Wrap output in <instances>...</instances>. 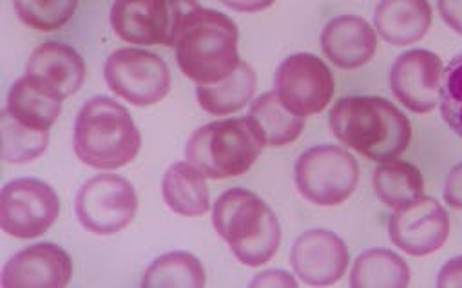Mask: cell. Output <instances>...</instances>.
<instances>
[{
    "label": "cell",
    "mask_w": 462,
    "mask_h": 288,
    "mask_svg": "<svg viewBox=\"0 0 462 288\" xmlns=\"http://www.w3.org/2000/svg\"><path fill=\"white\" fill-rule=\"evenodd\" d=\"M440 115L449 129L462 138V53L442 73Z\"/></svg>",
    "instance_id": "28"
},
{
    "label": "cell",
    "mask_w": 462,
    "mask_h": 288,
    "mask_svg": "<svg viewBox=\"0 0 462 288\" xmlns=\"http://www.w3.org/2000/svg\"><path fill=\"white\" fill-rule=\"evenodd\" d=\"M410 284V268L404 259L386 248H372L363 252L350 274L354 288H404Z\"/></svg>",
    "instance_id": "23"
},
{
    "label": "cell",
    "mask_w": 462,
    "mask_h": 288,
    "mask_svg": "<svg viewBox=\"0 0 462 288\" xmlns=\"http://www.w3.org/2000/svg\"><path fill=\"white\" fill-rule=\"evenodd\" d=\"M437 286H462V255L449 259L437 275Z\"/></svg>",
    "instance_id": "32"
},
{
    "label": "cell",
    "mask_w": 462,
    "mask_h": 288,
    "mask_svg": "<svg viewBox=\"0 0 462 288\" xmlns=\"http://www.w3.org/2000/svg\"><path fill=\"white\" fill-rule=\"evenodd\" d=\"M330 129L341 144L374 162L395 160L411 140L410 120L381 97L337 100L330 111Z\"/></svg>",
    "instance_id": "1"
},
{
    "label": "cell",
    "mask_w": 462,
    "mask_h": 288,
    "mask_svg": "<svg viewBox=\"0 0 462 288\" xmlns=\"http://www.w3.org/2000/svg\"><path fill=\"white\" fill-rule=\"evenodd\" d=\"M26 75L68 98L75 95L86 80V64L82 57L68 44L44 42L30 55Z\"/></svg>",
    "instance_id": "17"
},
{
    "label": "cell",
    "mask_w": 462,
    "mask_h": 288,
    "mask_svg": "<svg viewBox=\"0 0 462 288\" xmlns=\"http://www.w3.org/2000/svg\"><path fill=\"white\" fill-rule=\"evenodd\" d=\"M374 24L375 32L392 46H410L428 33L431 6L428 0H381Z\"/></svg>",
    "instance_id": "18"
},
{
    "label": "cell",
    "mask_w": 462,
    "mask_h": 288,
    "mask_svg": "<svg viewBox=\"0 0 462 288\" xmlns=\"http://www.w3.org/2000/svg\"><path fill=\"white\" fill-rule=\"evenodd\" d=\"M388 234L392 243L410 255L433 254L448 239V212L435 198L420 196L392 214Z\"/></svg>",
    "instance_id": "12"
},
{
    "label": "cell",
    "mask_w": 462,
    "mask_h": 288,
    "mask_svg": "<svg viewBox=\"0 0 462 288\" xmlns=\"http://www.w3.org/2000/svg\"><path fill=\"white\" fill-rule=\"evenodd\" d=\"M300 194L319 207H336L346 201L359 181L356 158L337 145H316L305 151L296 163Z\"/></svg>",
    "instance_id": "7"
},
{
    "label": "cell",
    "mask_w": 462,
    "mask_h": 288,
    "mask_svg": "<svg viewBox=\"0 0 462 288\" xmlns=\"http://www.w3.org/2000/svg\"><path fill=\"white\" fill-rule=\"evenodd\" d=\"M50 131L32 129L3 111V160L6 163H30L44 154Z\"/></svg>",
    "instance_id": "26"
},
{
    "label": "cell",
    "mask_w": 462,
    "mask_h": 288,
    "mask_svg": "<svg viewBox=\"0 0 462 288\" xmlns=\"http://www.w3.org/2000/svg\"><path fill=\"white\" fill-rule=\"evenodd\" d=\"M14 6L28 28L50 33L71 21L79 0H14Z\"/></svg>",
    "instance_id": "27"
},
{
    "label": "cell",
    "mask_w": 462,
    "mask_h": 288,
    "mask_svg": "<svg viewBox=\"0 0 462 288\" xmlns=\"http://www.w3.org/2000/svg\"><path fill=\"white\" fill-rule=\"evenodd\" d=\"M145 288H199L205 286V268L189 252L176 250L156 257L142 277Z\"/></svg>",
    "instance_id": "25"
},
{
    "label": "cell",
    "mask_w": 462,
    "mask_h": 288,
    "mask_svg": "<svg viewBox=\"0 0 462 288\" xmlns=\"http://www.w3.org/2000/svg\"><path fill=\"white\" fill-rule=\"evenodd\" d=\"M274 91L291 113L305 118L321 113L330 104L334 77L316 55L296 53L278 66Z\"/></svg>",
    "instance_id": "11"
},
{
    "label": "cell",
    "mask_w": 462,
    "mask_h": 288,
    "mask_svg": "<svg viewBox=\"0 0 462 288\" xmlns=\"http://www.w3.org/2000/svg\"><path fill=\"white\" fill-rule=\"evenodd\" d=\"M138 210V196L129 180L118 174H97L75 200L80 225L97 236H113L125 228Z\"/></svg>",
    "instance_id": "8"
},
{
    "label": "cell",
    "mask_w": 462,
    "mask_h": 288,
    "mask_svg": "<svg viewBox=\"0 0 462 288\" xmlns=\"http://www.w3.org/2000/svg\"><path fill=\"white\" fill-rule=\"evenodd\" d=\"M263 142L249 118H226L196 129L185 145V158L210 180L245 174L260 158Z\"/></svg>",
    "instance_id": "5"
},
{
    "label": "cell",
    "mask_w": 462,
    "mask_h": 288,
    "mask_svg": "<svg viewBox=\"0 0 462 288\" xmlns=\"http://www.w3.org/2000/svg\"><path fill=\"white\" fill-rule=\"evenodd\" d=\"M62 100L60 95L41 84L37 79L24 75L8 93L6 113L32 129L50 131L60 116Z\"/></svg>",
    "instance_id": "19"
},
{
    "label": "cell",
    "mask_w": 462,
    "mask_h": 288,
    "mask_svg": "<svg viewBox=\"0 0 462 288\" xmlns=\"http://www.w3.org/2000/svg\"><path fill=\"white\" fill-rule=\"evenodd\" d=\"M196 8L198 0H115L111 26L129 44L171 48L183 21Z\"/></svg>",
    "instance_id": "6"
},
{
    "label": "cell",
    "mask_w": 462,
    "mask_h": 288,
    "mask_svg": "<svg viewBox=\"0 0 462 288\" xmlns=\"http://www.w3.org/2000/svg\"><path fill=\"white\" fill-rule=\"evenodd\" d=\"M240 32L221 12L196 8L183 21L176 39V62L196 84H216L240 66Z\"/></svg>",
    "instance_id": "2"
},
{
    "label": "cell",
    "mask_w": 462,
    "mask_h": 288,
    "mask_svg": "<svg viewBox=\"0 0 462 288\" xmlns=\"http://www.w3.org/2000/svg\"><path fill=\"white\" fill-rule=\"evenodd\" d=\"M60 212L55 189L37 178H19L3 187L0 225L19 239H33L48 232Z\"/></svg>",
    "instance_id": "10"
},
{
    "label": "cell",
    "mask_w": 462,
    "mask_h": 288,
    "mask_svg": "<svg viewBox=\"0 0 462 288\" xmlns=\"http://www.w3.org/2000/svg\"><path fill=\"white\" fill-rule=\"evenodd\" d=\"M109 89L136 107H149L163 100L171 89V71L162 57L122 48L109 55L104 66Z\"/></svg>",
    "instance_id": "9"
},
{
    "label": "cell",
    "mask_w": 462,
    "mask_h": 288,
    "mask_svg": "<svg viewBox=\"0 0 462 288\" xmlns=\"http://www.w3.org/2000/svg\"><path fill=\"white\" fill-rule=\"evenodd\" d=\"M212 225L247 266L269 263L282 243V227L274 210L247 189H228L216 198Z\"/></svg>",
    "instance_id": "3"
},
{
    "label": "cell",
    "mask_w": 462,
    "mask_h": 288,
    "mask_svg": "<svg viewBox=\"0 0 462 288\" xmlns=\"http://www.w3.org/2000/svg\"><path fill=\"white\" fill-rule=\"evenodd\" d=\"M321 48L334 66L341 70H357L374 59L377 35L365 19L341 15L325 26L321 33Z\"/></svg>",
    "instance_id": "16"
},
{
    "label": "cell",
    "mask_w": 462,
    "mask_h": 288,
    "mask_svg": "<svg viewBox=\"0 0 462 288\" xmlns=\"http://www.w3.org/2000/svg\"><path fill=\"white\" fill-rule=\"evenodd\" d=\"M374 189L377 198L395 210L424 196L420 171L415 165L401 160L381 162V165L374 171Z\"/></svg>",
    "instance_id": "24"
},
{
    "label": "cell",
    "mask_w": 462,
    "mask_h": 288,
    "mask_svg": "<svg viewBox=\"0 0 462 288\" xmlns=\"http://www.w3.org/2000/svg\"><path fill=\"white\" fill-rule=\"evenodd\" d=\"M444 200L451 209L462 210V163L449 171L444 187Z\"/></svg>",
    "instance_id": "29"
},
{
    "label": "cell",
    "mask_w": 462,
    "mask_h": 288,
    "mask_svg": "<svg viewBox=\"0 0 462 288\" xmlns=\"http://www.w3.org/2000/svg\"><path fill=\"white\" fill-rule=\"evenodd\" d=\"M162 194L167 207L185 218L203 216L210 209L205 176L189 162H176L165 171Z\"/></svg>",
    "instance_id": "20"
},
{
    "label": "cell",
    "mask_w": 462,
    "mask_h": 288,
    "mask_svg": "<svg viewBox=\"0 0 462 288\" xmlns=\"http://www.w3.org/2000/svg\"><path fill=\"white\" fill-rule=\"evenodd\" d=\"M256 82L254 70L242 60L226 79L216 84H198V104L203 111L214 116L233 115L251 102L256 91Z\"/></svg>",
    "instance_id": "21"
},
{
    "label": "cell",
    "mask_w": 462,
    "mask_h": 288,
    "mask_svg": "<svg viewBox=\"0 0 462 288\" xmlns=\"http://www.w3.org/2000/svg\"><path fill=\"white\" fill-rule=\"evenodd\" d=\"M251 286H267V288H271V286H298V281L294 279V275L292 274H289V272H285V270H265V272H262V274H258L254 279H253V283H251Z\"/></svg>",
    "instance_id": "31"
},
{
    "label": "cell",
    "mask_w": 462,
    "mask_h": 288,
    "mask_svg": "<svg viewBox=\"0 0 462 288\" xmlns=\"http://www.w3.org/2000/svg\"><path fill=\"white\" fill-rule=\"evenodd\" d=\"M142 147V136L129 111L109 97L89 98L77 115L73 149L93 169L113 171L131 163Z\"/></svg>",
    "instance_id": "4"
},
{
    "label": "cell",
    "mask_w": 462,
    "mask_h": 288,
    "mask_svg": "<svg viewBox=\"0 0 462 288\" xmlns=\"http://www.w3.org/2000/svg\"><path fill=\"white\" fill-rule=\"evenodd\" d=\"M442 62L428 50H411L395 59L390 70L393 97L411 113H430L440 97Z\"/></svg>",
    "instance_id": "13"
},
{
    "label": "cell",
    "mask_w": 462,
    "mask_h": 288,
    "mask_svg": "<svg viewBox=\"0 0 462 288\" xmlns=\"http://www.w3.org/2000/svg\"><path fill=\"white\" fill-rule=\"evenodd\" d=\"M69 254L55 243H35L17 252L3 268L5 288H62L71 281Z\"/></svg>",
    "instance_id": "15"
},
{
    "label": "cell",
    "mask_w": 462,
    "mask_h": 288,
    "mask_svg": "<svg viewBox=\"0 0 462 288\" xmlns=\"http://www.w3.org/2000/svg\"><path fill=\"white\" fill-rule=\"evenodd\" d=\"M442 21L458 35H462V0H439Z\"/></svg>",
    "instance_id": "30"
},
{
    "label": "cell",
    "mask_w": 462,
    "mask_h": 288,
    "mask_svg": "<svg viewBox=\"0 0 462 288\" xmlns=\"http://www.w3.org/2000/svg\"><path fill=\"white\" fill-rule=\"evenodd\" d=\"M219 3L235 12H244V14H256L271 8L276 0H219Z\"/></svg>",
    "instance_id": "33"
},
{
    "label": "cell",
    "mask_w": 462,
    "mask_h": 288,
    "mask_svg": "<svg viewBox=\"0 0 462 288\" xmlns=\"http://www.w3.org/2000/svg\"><path fill=\"white\" fill-rule=\"evenodd\" d=\"M256 127L265 147H283L296 142L305 127V118L291 113L276 91L263 93L256 98L247 116Z\"/></svg>",
    "instance_id": "22"
},
{
    "label": "cell",
    "mask_w": 462,
    "mask_h": 288,
    "mask_svg": "<svg viewBox=\"0 0 462 288\" xmlns=\"http://www.w3.org/2000/svg\"><path fill=\"white\" fill-rule=\"evenodd\" d=\"M348 261L350 255L345 241L327 228L303 232L291 250V263L296 274L312 286L337 283L345 275Z\"/></svg>",
    "instance_id": "14"
}]
</instances>
